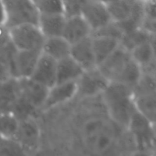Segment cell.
<instances>
[{
  "instance_id": "cell-5",
  "label": "cell",
  "mask_w": 156,
  "mask_h": 156,
  "mask_svg": "<svg viewBox=\"0 0 156 156\" xmlns=\"http://www.w3.org/2000/svg\"><path fill=\"white\" fill-rule=\"evenodd\" d=\"M9 31L10 42L15 50L40 52L42 50L45 37L37 25L22 24L9 29Z\"/></svg>"
},
{
  "instance_id": "cell-11",
  "label": "cell",
  "mask_w": 156,
  "mask_h": 156,
  "mask_svg": "<svg viewBox=\"0 0 156 156\" xmlns=\"http://www.w3.org/2000/svg\"><path fill=\"white\" fill-rule=\"evenodd\" d=\"M19 96L35 110L41 109L47 98L48 88L30 78L17 79Z\"/></svg>"
},
{
  "instance_id": "cell-22",
  "label": "cell",
  "mask_w": 156,
  "mask_h": 156,
  "mask_svg": "<svg viewBox=\"0 0 156 156\" xmlns=\"http://www.w3.org/2000/svg\"><path fill=\"white\" fill-rule=\"evenodd\" d=\"M138 0H117L108 5V12L114 23H120L127 20L134 10Z\"/></svg>"
},
{
  "instance_id": "cell-21",
  "label": "cell",
  "mask_w": 156,
  "mask_h": 156,
  "mask_svg": "<svg viewBox=\"0 0 156 156\" xmlns=\"http://www.w3.org/2000/svg\"><path fill=\"white\" fill-rule=\"evenodd\" d=\"M41 52L58 62L70 56L71 44H69L62 37L45 38Z\"/></svg>"
},
{
  "instance_id": "cell-31",
  "label": "cell",
  "mask_w": 156,
  "mask_h": 156,
  "mask_svg": "<svg viewBox=\"0 0 156 156\" xmlns=\"http://www.w3.org/2000/svg\"><path fill=\"white\" fill-rule=\"evenodd\" d=\"M1 140H2V138H1V136H0V142H1Z\"/></svg>"
},
{
  "instance_id": "cell-27",
  "label": "cell",
  "mask_w": 156,
  "mask_h": 156,
  "mask_svg": "<svg viewBox=\"0 0 156 156\" xmlns=\"http://www.w3.org/2000/svg\"><path fill=\"white\" fill-rule=\"evenodd\" d=\"M9 29L3 24L0 25V50L10 44Z\"/></svg>"
},
{
  "instance_id": "cell-19",
  "label": "cell",
  "mask_w": 156,
  "mask_h": 156,
  "mask_svg": "<svg viewBox=\"0 0 156 156\" xmlns=\"http://www.w3.org/2000/svg\"><path fill=\"white\" fill-rule=\"evenodd\" d=\"M133 91V100L136 111L155 123L156 112L155 91Z\"/></svg>"
},
{
  "instance_id": "cell-8",
  "label": "cell",
  "mask_w": 156,
  "mask_h": 156,
  "mask_svg": "<svg viewBox=\"0 0 156 156\" xmlns=\"http://www.w3.org/2000/svg\"><path fill=\"white\" fill-rule=\"evenodd\" d=\"M80 15L90 26L92 33L112 22L107 5L95 0H85Z\"/></svg>"
},
{
  "instance_id": "cell-29",
  "label": "cell",
  "mask_w": 156,
  "mask_h": 156,
  "mask_svg": "<svg viewBox=\"0 0 156 156\" xmlns=\"http://www.w3.org/2000/svg\"><path fill=\"white\" fill-rule=\"evenodd\" d=\"M5 24V11L2 0H0V25Z\"/></svg>"
},
{
  "instance_id": "cell-18",
  "label": "cell",
  "mask_w": 156,
  "mask_h": 156,
  "mask_svg": "<svg viewBox=\"0 0 156 156\" xmlns=\"http://www.w3.org/2000/svg\"><path fill=\"white\" fill-rule=\"evenodd\" d=\"M66 20L64 14H40L37 26L45 38L62 37Z\"/></svg>"
},
{
  "instance_id": "cell-14",
  "label": "cell",
  "mask_w": 156,
  "mask_h": 156,
  "mask_svg": "<svg viewBox=\"0 0 156 156\" xmlns=\"http://www.w3.org/2000/svg\"><path fill=\"white\" fill-rule=\"evenodd\" d=\"M30 79L50 88L56 82V61L41 53Z\"/></svg>"
},
{
  "instance_id": "cell-23",
  "label": "cell",
  "mask_w": 156,
  "mask_h": 156,
  "mask_svg": "<svg viewBox=\"0 0 156 156\" xmlns=\"http://www.w3.org/2000/svg\"><path fill=\"white\" fill-rule=\"evenodd\" d=\"M19 120L12 112L0 111V136L5 140H12L16 133Z\"/></svg>"
},
{
  "instance_id": "cell-1",
  "label": "cell",
  "mask_w": 156,
  "mask_h": 156,
  "mask_svg": "<svg viewBox=\"0 0 156 156\" xmlns=\"http://www.w3.org/2000/svg\"><path fill=\"white\" fill-rule=\"evenodd\" d=\"M120 129L108 116L92 114L80 122L78 136L87 150L94 155H104L118 146Z\"/></svg>"
},
{
  "instance_id": "cell-16",
  "label": "cell",
  "mask_w": 156,
  "mask_h": 156,
  "mask_svg": "<svg viewBox=\"0 0 156 156\" xmlns=\"http://www.w3.org/2000/svg\"><path fill=\"white\" fill-rule=\"evenodd\" d=\"M129 53L143 73L154 74L155 48L153 41H146L136 46L129 50Z\"/></svg>"
},
{
  "instance_id": "cell-4",
  "label": "cell",
  "mask_w": 156,
  "mask_h": 156,
  "mask_svg": "<svg viewBox=\"0 0 156 156\" xmlns=\"http://www.w3.org/2000/svg\"><path fill=\"white\" fill-rule=\"evenodd\" d=\"M8 29L22 24L37 25L40 13L33 0H2Z\"/></svg>"
},
{
  "instance_id": "cell-30",
  "label": "cell",
  "mask_w": 156,
  "mask_h": 156,
  "mask_svg": "<svg viewBox=\"0 0 156 156\" xmlns=\"http://www.w3.org/2000/svg\"><path fill=\"white\" fill-rule=\"evenodd\" d=\"M95 1L99 2L102 3V4L105 5H108L111 4V3H113L114 2L117 1V0H95Z\"/></svg>"
},
{
  "instance_id": "cell-28",
  "label": "cell",
  "mask_w": 156,
  "mask_h": 156,
  "mask_svg": "<svg viewBox=\"0 0 156 156\" xmlns=\"http://www.w3.org/2000/svg\"><path fill=\"white\" fill-rule=\"evenodd\" d=\"M131 156H153L152 152H148V151L143 150H137L135 151Z\"/></svg>"
},
{
  "instance_id": "cell-7",
  "label": "cell",
  "mask_w": 156,
  "mask_h": 156,
  "mask_svg": "<svg viewBox=\"0 0 156 156\" xmlns=\"http://www.w3.org/2000/svg\"><path fill=\"white\" fill-rule=\"evenodd\" d=\"M76 83L77 95L89 98L101 95L110 82L97 67L84 72Z\"/></svg>"
},
{
  "instance_id": "cell-17",
  "label": "cell",
  "mask_w": 156,
  "mask_h": 156,
  "mask_svg": "<svg viewBox=\"0 0 156 156\" xmlns=\"http://www.w3.org/2000/svg\"><path fill=\"white\" fill-rule=\"evenodd\" d=\"M91 44L97 65L98 66L106 60L120 47L121 41L114 37L92 35Z\"/></svg>"
},
{
  "instance_id": "cell-13",
  "label": "cell",
  "mask_w": 156,
  "mask_h": 156,
  "mask_svg": "<svg viewBox=\"0 0 156 156\" xmlns=\"http://www.w3.org/2000/svg\"><path fill=\"white\" fill-rule=\"evenodd\" d=\"M92 30L82 15L66 18L62 37L71 45L90 37Z\"/></svg>"
},
{
  "instance_id": "cell-12",
  "label": "cell",
  "mask_w": 156,
  "mask_h": 156,
  "mask_svg": "<svg viewBox=\"0 0 156 156\" xmlns=\"http://www.w3.org/2000/svg\"><path fill=\"white\" fill-rule=\"evenodd\" d=\"M77 96L76 82L55 84L48 89L47 98L41 109L47 111L67 103Z\"/></svg>"
},
{
  "instance_id": "cell-24",
  "label": "cell",
  "mask_w": 156,
  "mask_h": 156,
  "mask_svg": "<svg viewBox=\"0 0 156 156\" xmlns=\"http://www.w3.org/2000/svg\"><path fill=\"white\" fill-rule=\"evenodd\" d=\"M0 156H30V154L15 140L2 139Z\"/></svg>"
},
{
  "instance_id": "cell-25",
  "label": "cell",
  "mask_w": 156,
  "mask_h": 156,
  "mask_svg": "<svg viewBox=\"0 0 156 156\" xmlns=\"http://www.w3.org/2000/svg\"><path fill=\"white\" fill-rule=\"evenodd\" d=\"M40 14H64L62 0H33Z\"/></svg>"
},
{
  "instance_id": "cell-2",
  "label": "cell",
  "mask_w": 156,
  "mask_h": 156,
  "mask_svg": "<svg viewBox=\"0 0 156 156\" xmlns=\"http://www.w3.org/2000/svg\"><path fill=\"white\" fill-rule=\"evenodd\" d=\"M108 117L121 128H127L135 114L133 88L115 82H110L101 94Z\"/></svg>"
},
{
  "instance_id": "cell-10",
  "label": "cell",
  "mask_w": 156,
  "mask_h": 156,
  "mask_svg": "<svg viewBox=\"0 0 156 156\" xmlns=\"http://www.w3.org/2000/svg\"><path fill=\"white\" fill-rule=\"evenodd\" d=\"M41 55L40 51L17 50L14 55L11 68L12 79H27L31 76Z\"/></svg>"
},
{
  "instance_id": "cell-6",
  "label": "cell",
  "mask_w": 156,
  "mask_h": 156,
  "mask_svg": "<svg viewBox=\"0 0 156 156\" xmlns=\"http://www.w3.org/2000/svg\"><path fill=\"white\" fill-rule=\"evenodd\" d=\"M154 124L136 111L126 129L131 134L137 150L152 152L155 141Z\"/></svg>"
},
{
  "instance_id": "cell-9",
  "label": "cell",
  "mask_w": 156,
  "mask_h": 156,
  "mask_svg": "<svg viewBox=\"0 0 156 156\" xmlns=\"http://www.w3.org/2000/svg\"><path fill=\"white\" fill-rule=\"evenodd\" d=\"M22 146L28 153L35 150L41 140V129L33 117L19 120L18 129L12 139Z\"/></svg>"
},
{
  "instance_id": "cell-20",
  "label": "cell",
  "mask_w": 156,
  "mask_h": 156,
  "mask_svg": "<svg viewBox=\"0 0 156 156\" xmlns=\"http://www.w3.org/2000/svg\"><path fill=\"white\" fill-rule=\"evenodd\" d=\"M85 70L71 57L65 58L56 62V84L77 82Z\"/></svg>"
},
{
  "instance_id": "cell-3",
  "label": "cell",
  "mask_w": 156,
  "mask_h": 156,
  "mask_svg": "<svg viewBox=\"0 0 156 156\" xmlns=\"http://www.w3.org/2000/svg\"><path fill=\"white\" fill-rule=\"evenodd\" d=\"M136 62L129 50L120 47L106 60L98 66V69L110 82L126 85L132 79Z\"/></svg>"
},
{
  "instance_id": "cell-15",
  "label": "cell",
  "mask_w": 156,
  "mask_h": 156,
  "mask_svg": "<svg viewBox=\"0 0 156 156\" xmlns=\"http://www.w3.org/2000/svg\"><path fill=\"white\" fill-rule=\"evenodd\" d=\"M70 56L85 71L98 67L91 44V36L71 45Z\"/></svg>"
},
{
  "instance_id": "cell-26",
  "label": "cell",
  "mask_w": 156,
  "mask_h": 156,
  "mask_svg": "<svg viewBox=\"0 0 156 156\" xmlns=\"http://www.w3.org/2000/svg\"><path fill=\"white\" fill-rule=\"evenodd\" d=\"M84 2L85 0H62L63 13L65 16L69 18L80 15Z\"/></svg>"
}]
</instances>
